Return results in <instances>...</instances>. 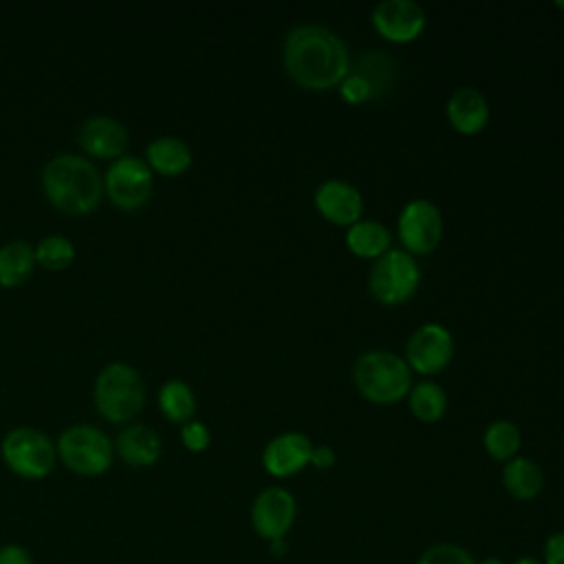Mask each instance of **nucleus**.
<instances>
[{
	"mask_svg": "<svg viewBox=\"0 0 564 564\" xmlns=\"http://www.w3.org/2000/svg\"><path fill=\"white\" fill-rule=\"evenodd\" d=\"M42 192L59 212L86 216L104 198V174L88 156L59 152L42 167Z\"/></svg>",
	"mask_w": 564,
	"mask_h": 564,
	"instance_id": "f03ea898",
	"label": "nucleus"
},
{
	"mask_svg": "<svg viewBox=\"0 0 564 564\" xmlns=\"http://www.w3.org/2000/svg\"><path fill=\"white\" fill-rule=\"evenodd\" d=\"M445 115L449 126L460 134H478L487 128L489 121V101L474 86H458L447 104Z\"/></svg>",
	"mask_w": 564,
	"mask_h": 564,
	"instance_id": "f3484780",
	"label": "nucleus"
},
{
	"mask_svg": "<svg viewBox=\"0 0 564 564\" xmlns=\"http://www.w3.org/2000/svg\"><path fill=\"white\" fill-rule=\"evenodd\" d=\"M337 456H335V449L330 445H313V452H311V467L319 469V471H326L335 465Z\"/></svg>",
	"mask_w": 564,
	"mask_h": 564,
	"instance_id": "7c9ffc66",
	"label": "nucleus"
},
{
	"mask_svg": "<svg viewBox=\"0 0 564 564\" xmlns=\"http://www.w3.org/2000/svg\"><path fill=\"white\" fill-rule=\"evenodd\" d=\"M511 564H544L542 562V557L540 555H533V553H522V555H518Z\"/></svg>",
	"mask_w": 564,
	"mask_h": 564,
	"instance_id": "473e14b6",
	"label": "nucleus"
},
{
	"mask_svg": "<svg viewBox=\"0 0 564 564\" xmlns=\"http://www.w3.org/2000/svg\"><path fill=\"white\" fill-rule=\"evenodd\" d=\"M313 203L324 220L339 227H350L352 223L361 220L364 214L361 192L341 178L322 181L313 194Z\"/></svg>",
	"mask_w": 564,
	"mask_h": 564,
	"instance_id": "2eb2a0df",
	"label": "nucleus"
},
{
	"mask_svg": "<svg viewBox=\"0 0 564 564\" xmlns=\"http://www.w3.org/2000/svg\"><path fill=\"white\" fill-rule=\"evenodd\" d=\"M370 22L383 40L394 44L414 42L427 26L425 11L414 0H383L372 7Z\"/></svg>",
	"mask_w": 564,
	"mask_h": 564,
	"instance_id": "f8f14e48",
	"label": "nucleus"
},
{
	"mask_svg": "<svg viewBox=\"0 0 564 564\" xmlns=\"http://www.w3.org/2000/svg\"><path fill=\"white\" fill-rule=\"evenodd\" d=\"M454 357L452 333L436 322L421 324L405 341V361L410 370L419 375H438L449 366Z\"/></svg>",
	"mask_w": 564,
	"mask_h": 564,
	"instance_id": "9b49d317",
	"label": "nucleus"
},
{
	"mask_svg": "<svg viewBox=\"0 0 564 564\" xmlns=\"http://www.w3.org/2000/svg\"><path fill=\"white\" fill-rule=\"evenodd\" d=\"M297 520V500L282 485H269L256 494L249 507V522L253 533L273 542L286 538Z\"/></svg>",
	"mask_w": 564,
	"mask_h": 564,
	"instance_id": "9d476101",
	"label": "nucleus"
},
{
	"mask_svg": "<svg viewBox=\"0 0 564 564\" xmlns=\"http://www.w3.org/2000/svg\"><path fill=\"white\" fill-rule=\"evenodd\" d=\"M520 445H522V432L520 427L509 421V419H496L491 421L487 427H485V434H482V447L485 452L498 460V463H507L511 458L518 456L520 452Z\"/></svg>",
	"mask_w": 564,
	"mask_h": 564,
	"instance_id": "b1692460",
	"label": "nucleus"
},
{
	"mask_svg": "<svg viewBox=\"0 0 564 564\" xmlns=\"http://www.w3.org/2000/svg\"><path fill=\"white\" fill-rule=\"evenodd\" d=\"M346 247L350 253L364 260H377L386 251L392 249V234L390 229L372 218H361L346 227Z\"/></svg>",
	"mask_w": 564,
	"mask_h": 564,
	"instance_id": "aec40b11",
	"label": "nucleus"
},
{
	"mask_svg": "<svg viewBox=\"0 0 564 564\" xmlns=\"http://www.w3.org/2000/svg\"><path fill=\"white\" fill-rule=\"evenodd\" d=\"M478 564H507V562L502 557H498V555H487V557L478 560Z\"/></svg>",
	"mask_w": 564,
	"mask_h": 564,
	"instance_id": "72a5a7b5",
	"label": "nucleus"
},
{
	"mask_svg": "<svg viewBox=\"0 0 564 564\" xmlns=\"http://www.w3.org/2000/svg\"><path fill=\"white\" fill-rule=\"evenodd\" d=\"M421 282V269L416 258L403 249H390L377 258L368 273L370 295L386 306L408 302Z\"/></svg>",
	"mask_w": 564,
	"mask_h": 564,
	"instance_id": "0eeeda50",
	"label": "nucleus"
},
{
	"mask_svg": "<svg viewBox=\"0 0 564 564\" xmlns=\"http://www.w3.org/2000/svg\"><path fill=\"white\" fill-rule=\"evenodd\" d=\"M313 441L304 432H282L267 441L262 449V467L269 476L293 478L311 465Z\"/></svg>",
	"mask_w": 564,
	"mask_h": 564,
	"instance_id": "ddd939ff",
	"label": "nucleus"
},
{
	"mask_svg": "<svg viewBox=\"0 0 564 564\" xmlns=\"http://www.w3.org/2000/svg\"><path fill=\"white\" fill-rule=\"evenodd\" d=\"M0 564H35L26 546L18 542H7L0 546Z\"/></svg>",
	"mask_w": 564,
	"mask_h": 564,
	"instance_id": "c756f323",
	"label": "nucleus"
},
{
	"mask_svg": "<svg viewBox=\"0 0 564 564\" xmlns=\"http://www.w3.org/2000/svg\"><path fill=\"white\" fill-rule=\"evenodd\" d=\"M159 410L163 412V416L172 423H187L194 419L196 412V394L192 390V386L183 379H167L161 388H159Z\"/></svg>",
	"mask_w": 564,
	"mask_h": 564,
	"instance_id": "4be33fe9",
	"label": "nucleus"
},
{
	"mask_svg": "<svg viewBox=\"0 0 564 564\" xmlns=\"http://www.w3.org/2000/svg\"><path fill=\"white\" fill-rule=\"evenodd\" d=\"M337 88H339V95L344 97V101H348V104H364V101L377 97L372 84L361 73L352 70V68Z\"/></svg>",
	"mask_w": 564,
	"mask_h": 564,
	"instance_id": "bb28decb",
	"label": "nucleus"
},
{
	"mask_svg": "<svg viewBox=\"0 0 564 564\" xmlns=\"http://www.w3.org/2000/svg\"><path fill=\"white\" fill-rule=\"evenodd\" d=\"M284 73L300 88L330 90L350 73V55L344 40L324 24H297L282 42Z\"/></svg>",
	"mask_w": 564,
	"mask_h": 564,
	"instance_id": "f257e3e1",
	"label": "nucleus"
},
{
	"mask_svg": "<svg viewBox=\"0 0 564 564\" xmlns=\"http://www.w3.org/2000/svg\"><path fill=\"white\" fill-rule=\"evenodd\" d=\"M77 143L84 156L115 161L126 154L128 130L110 115H90L79 123Z\"/></svg>",
	"mask_w": 564,
	"mask_h": 564,
	"instance_id": "4468645a",
	"label": "nucleus"
},
{
	"mask_svg": "<svg viewBox=\"0 0 564 564\" xmlns=\"http://www.w3.org/2000/svg\"><path fill=\"white\" fill-rule=\"evenodd\" d=\"M414 564H478V560L456 542H434L419 553Z\"/></svg>",
	"mask_w": 564,
	"mask_h": 564,
	"instance_id": "a878e982",
	"label": "nucleus"
},
{
	"mask_svg": "<svg viewBox=\"0 0 564 564\" xmlns=\"http://www.w3.org/2000/svg\"><path fill=\"white\" fill-rule=\"evenodd\" d=\"M0 458L7 469L24 480H42L57 465L55 441L33 425H15L0 441Z\"/></svg>",
	"mask_w": 564,
	"mask_h": 564,
	"instance_id": "423d86ee",
	"label": "nucleus"
},
{
	"mask_svg": "<svg viewBox=\"0 0 564 564\" xmlns=\"http://www.w3.org/2000/svg\"><path fill=\"white\" fill-rule=\"evenodd\" d=\"M35 247L24 238L0 245V286L15 289L24 284L35 269Z\"/></svg>",
	"mask_w": 564,
	"mask_h": 564,
	"instance_id": "412c9836",
	"label": "nucleus"
},
{
	"mask_svg": "<svg viewBox=\"0 0 564 564\" xmlns=\"http://www.w3.org/2000/svg\"><path fill=\"white\" fill-rule=\"evenodd\" d=\"M352 383L366 401L392 405L408 397L412 388V370L397 352L372 348L355 359Z\"/></svg>",
	"mask_w": 564,
	"mask_h": 564,
	"instance_id": "7ed1b4c3",
	"label": "nucleus"
},
{
	"mask_svg": "<svg viewBox=\"0 0 564 564\" xmlns=\"http://www.w3.org/2000/svg\"><path fill=\"white\" fill-rule=\"evenodd\" d=\"M115 443V456L126 465L145 469L152 467L163 452V441L159 432L145 423H128L119 430Z\"/></svg>",
	"mask_w": 564,
	"mask_h": 564,
	"instance_id": "dca6fc26",
	"label": "nucleus"
},
{
	"mask_svg": "<svg viewBox=\"0 0 564 564\" xmlns=\"http://www.w3.org/2000/svg\"><path fill=\"white\" fill-rule=\"evenodd\" d=\"M408 405L421 423H436L447 412V392L436 381H419L408 392Z\"/></svg>",
	"mask_w": 564,
	"mask_h": 564,
	"instance_id": "5701e85b",
	"label": "nucleus"
},
{
	"mask_svg": "<svg viewBox=\"0 0 564 564\" xmlns=\"http://www.w3.org/2000/svg\"><path fill=\"white\" fill-rule=\"evenodd\" d=\"M143 161L148 163L152 174L156 172L161 176H178L189 170L194 156L187 141L174 134H161L145 145Z\"/></svg>",
	"mask_w": 564,
	"mask_h": 564,
	"instance_id": "a211bd4d",
	"label": "nucleus"
},
{
	"mask_svg": "<svg viewBox=\"0 0 564 564\" xmlns=\"http://www.w3.org/2000/svg\"><path fill=\"white\" fill-rule=\"evenodd\" d=\"M97 412L110 423H130L145 403V381L128 361H110L99 368L93 383Z\"/></svg>",
	"mask_w": 564,
	"mask_h": 564,
	"instance_id": "20e7f679",
	"label": "nucleus"
},
{
	"mask_svg": "<svg viewBox=\"0 0 564 564\" xmlns=\"http://www.w3.org/2000/svg\"><path fill=\"white\" fill-rule=\"evenodd\" d=\"M57 460L77 476H101L112 467L115 443L97 425L73 423L55 438Z\"/></svg>",
	"mask_w": 564,
	"mask_h": 564,
	"instance_id": "39448f33",
	"label": "nucleus"
},
{
	"mask_svg": "<svg viewBox=\"0 0 564 564\" xmlns=\"http://www.w3.org/2000/svg\"><path fill=\"white\" fill-rule=\"evenodd\" d=\"M178 436H181L183 447H185L187 452H194V454L205 452V449L209 447V443H212V432H209V427H207L203 421H196V419L183 423Z\"/></svg>",
	"mask_w": 564,
	"mask_h": 564,
	"instance_id": "cd10ccee",
	"label": "nucleus"
},
{
	"mask_svg": "<svg viewBox=\"0 0 564 564\" xmlns=\"http://www.w3.org/2000/svg\"><path fill=\"white\" fill-rule=\"evenodd\" d=\"M401 249L416 256L432 253L443 238V214L430 198L408 200L397 218Z\"/></svg>",
	"mask_w": 564,
	"mask_h": 564,
	"instance_id": "1a4fd4ad",
	"label": "nucleus"
},
{
	"mask_svg": "<svg viewBox=\"0 0 564 564\" xmlns=\"http://www.w3.org/2000/svg\"><path fill=\"white\" fill-rule=\"evenodd\" d=\"M35 262L46 271H64L75 260V245L62 234H46L37 240Z\"/></svg>",
	"mask_w": 564,
	"mask_h": 564,
	"instance_id": "393cba45",
	"label": "nucleus"
},
{
	"mask_svg": "<svg viewBox=\"0 0 564 564\" xmlns=\"http://www.w3.org/2000/svg\"><path fill=\"white\" fill-rule=\"evenodd\" d=\"M505 491L518 502L535 500L544 489V471L542 467L527 456H516L502 465L500 474Z\"/></svg>",
	"mask_w": 564,
	"mask_h": 564,
	"instance_id": "6ab92c4d",
	"label": "nucleus"
},
{
	"mask_svg": "<svg viewBox=\"0 0 564 564\" xmlns=\"http://www.w3.org/2000/svg\"><path fill=\"white\" fill-rule=\"evenodd\" d=\"M154 187V176L141 156L123 154L110 161L104 174V194L108 200L126 212L143 207Z\"/></svg>",
	"mask_w": 564,
	"mask_h": 564,
	"instance_id": "6e6552de",
	"label": "nucleus"
},
{
	"mask_svg": "<svg viewBox=\"0 0 564 564\" xmlns=\"http://www.w3.org/2000/svg\"><path fill=\"white\" fill-rule=\"evenodd\" d=\"M540 557L544 564H564V529H557L544 538Z\"/></svg>",
	"mask_w": 564,
	"mask_h": 564,
	"instance_id": "c85d7f7f",
	"label": "nucleus"
},
{
	"mask_svg": "<svg viewBox=\"0 0 564 564\" xmlns=\"http://www.w3.org/2000/svg\"><path fill=\"white\" fill-rule=\"evenodd\" d=\"M267 546H269V553H271L273 557H284V555L289 553V540H286V538L267 542Z\"/></svg>",
	"mask_w": 564,
	"mask_h": 564,
	"instance_id": "2f4dec72",
	"label": "nucleus"
},
{
	"mask_svg": "<svg viewBox=\"0 0 564 564\" xmlns=\"http://www.w3.org/2000/svg\"><path fill=\"white\" fill-rule=\"evenodd\" d=\"M555 7H557V9H564V0H560V2H555Z\"/></svg>",
	"mask_w": 564,
	"mask_h": 564,
	"instance_id": "f704fd0d",
	"label": "nucleus"
}]
</instances>
